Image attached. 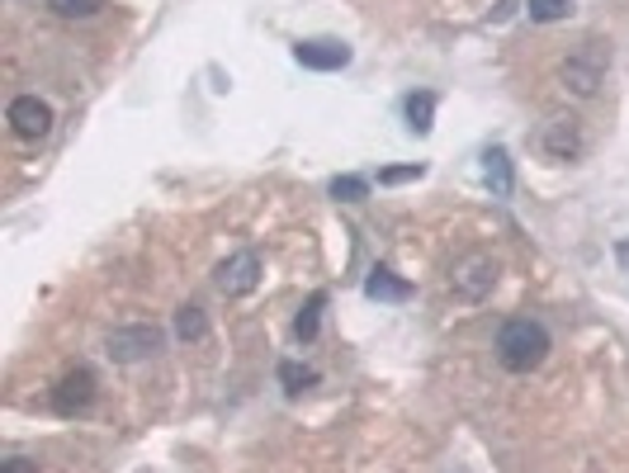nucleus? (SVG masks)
Returning a JSON list of instances; mask_svg holds the SVG:
<instances>
[{"label":"nucleus","mask_w":629,"mask_h":473,"mask_svg":"<svg viewBox=\"0 0 629 473\" xmlns=\"http://www.w3.org/2000/svg\"><path fill=\"white\" fill-rule=\"evenodd\" d=\"M5 473H34V464H29V459H10Z\"/></svg>","instance_id":"obj_20"},{"label":"nucleus","mask_w":629,"mask_h":473,"mask_svg":"<svg viewBox=\"0 0 629 473\" xmlns=\"http://www.w3.org/2000/svg\"><path fill=\"white\" fill-rule=\"evenodd\" d=\"M294 62L308 72H341L350 67V48L341 38H304V43H294Z\"/></svg>","instance_id":"obj_7"},{"label":"nucleus","mask_w":629,"mask_h":473,"mask_svg":"<svg viewBox=\"0 0 629 473\" xmlns=\"http://www.w3.org/2000/svg\"><path fill=\"white\" fill-rule=\"evenodd\" d=\"M450 284H454V294H460V298H483V294H492V284H497V260H492L488 252H474V256L454 260Z\"/></svg>","instance_id":"obj_3"},{"label":"nucleus","mask_w":629,"mask_h":473,"mask_svg":"<svg viewBox=\"0 0 629 473\" xmlns=\"http://www.w3.org/2000/svg\"><path fill=\"white\" fill-rule=\"evenodd\" d=\"M540 148L554 156V162H573L587 142H582V128L578 118H549V124L540 128Z\"/></svg>","instance_id":"obj_8"},{"label":"nucleus","mask_w":629,"mask_h":473,"mask_svg":"<svg viewBox=\"0 0 629 473\" xmlns=\"http://www.w3.org/2000/svg\"><path fill=\"white\" fill-rule=\"evenodd\" d=\"M615 260H620V266L629 270V237H625V242H620V246H615Z\"/></svg>","instance_id":"obj_21"},{"label":"nucleus","mask_w":629,"mask_h":473,"mask_svg":"<svg viewBox=\"0 0 629 473\" xmlns=\"http://www.w3.org/2000/svg\"><path fill=\"white\" fill-rule=\"evenodd\" d=\"M214 284H218V294H228V298H246V294H252V289L260 284V256H256V252L228 256V260L218 266Z\"/></svg>","instance_id":"obj_4"},{"label":"nucleus","mask_w":629,"mask_h":473,"mask_svg":"<svg viewBox=\"0 0 629 473\" xmlns=\"http://www.w3.org/2000/svg\"><path fill=\"white\" fill-rule=\"evenodd\" d=\"M90 398H95V374H90V370H72L57 384V393H52V407H57L62 417H72V412H86Z\"/></svg>","instance_id":"obj_9"},{"label":"nucleus","mask_w":629,"mask_h":473,"mask_svg":"<svg viewBox=\"0 0 629 473\" xmlns=\"http://www.w3.org/2000/svg\"><path fill=\"white\" fill-rule=\"evenodd\" d=\"M544 355H549V332L540 322H530V318L502 322V332H497V360H502V370L530 374L544 365Z\"/></svg>","instance_id":"obj_1"},{"label":"nucleus","mask_w":629,"mask_h":473,"mask_svg":"<svg viewBox=\"0 0 629 473\" xmlns=\"http://www.w3.org/2000/svg\"><path fill=\"white\" fill-rule=\"evenodd\" d=\"M162 332H156V327H119V332H110V355L119 365H133V360H147V355H156L162 350Z\"/></svg>","instance_id":"obj_5"},{"label":"nucleus","mask_w":629,"mask_h":473,"mask_svg":"<svg viewBox=\"0 0 629 473\" xmlns=\"http://www.w3.org/2000/svg\"><path fill=\"white\" fill-rule=\"evenodd\" d=\"M322 308H326V294H312V298H308V308H304V312H298V322H294V336H298V341H304V346H308V341H312V336H318Z\"/></svg>","instance_id":"obj_14"},{"label":"nucleus","mask_w":629,"mask_h":473,"mask_svg":"<svg viewBox=\"0 0 629 473\" xmlns=\"http://www.w3.org/2000/svg\"><path fill=\"white\" fill-rule=\"evenodd\" d=\"M5 118H10V128H15V138L38 142V138L52 133V110L38 95H15V100H10V110H5Z\"/></svg>","instance_id":"obj_6"},{"label":"nucleus","mask_w":629,"mask_h":473,"mask_svg":"<svg viewBox=\"0 0 629 473\" xmlns=\"http://www.w3.org/2000/svg\"><path fill=\"white\" fill-rule=\"evenodd\" d=\"M606 62H611V52H601V43H582V52H573L563 62V86L573 95H596L601 76H606Z\"/></svg>","instance_id":"obj_2"},{"label":"nucleus","mask_w":629,"mask_h":473,"mask_svg":"<svg viewBox=\"0 0 629 473\" xmlns=\"http://www.w3.org/2000/svg\"><path fill=\"white\" fill-rule=\"evenodd\" d=\"M408 124H412V133H431V118H436V95L431 90H416V95H408Z\"/></svg>","instance_id":"obj_12"},{"label":"nucleus","mask_w":629,"mask_h":473,"mask_svg":"<svg viewBox=\"0 0 629 473\" xmlns=\"http://www.w3.org/2000/svg\"><path fill=\"white\" fill-rule=\"evenodd\" d=\"M326 190H332V200H341V204H360V200H370V180H364V176H336Z\"/></svg>","instance_id":"obj_15"},{"label":"nucleus","mask_w":629,"mask_h":473,"mask_svg":"<svg viewBox=\"0 0 629 473\" xmlns=\"http://www.w3.org/2000/svg\"><path fill=\"white\" fill-rule=\"evenodd\" d=\"M526 10H530L535 24H554V20L573 15V0H526Z\"/></svg>","instance_id":"obj_16"},{"label":"nucleus","mask_w":629,"mask_h":473,"mask_svg":"<svg viewBox=\"0 0 629 473\" xmlns=\"http://www.w3.org/2000/svg\"><path fill=\"white\" fill-rule=\"evenodd\" d=\"M280 384L290 388V393H304V388H312V384H318V370H308V365H294V360H284V365H280Z\"/></svg>","instance_id":"obj_18"},{"label":"nucleus","mask_w":629,"mask_h":473,"mask_svg":"<svg viewBox=\"0 0 629 473\" xmlns=\"http://www.w3.org/2000/svg\"><path fill=\"white\" fill-rule=\"evenodd\" d=\"M364 294L378 298V304H402V298L412 294V284L408 280H398L388 266H374L370 270V280H364Z\"/></svg>","instance_id":"obj_11"},{"label":"nucleus","mask_w":629,"mask_h":473,"mask_svg":"<svg viewBox=\"0 0 629 473\" xmlns=\"http://www.w3.org/2000/svg\"><path fill=\"white\" fill-rule=\"evenodd\" d=\"M483 180H488L492 200H511V190H516V176H511L506 148H488V156H483Z\"/></svg>","instance_id":"obj_10"},{"label":"nucleus","mask_w":629,"mask_h":473,"mask_svg":"<svg viewBox=\"0 0 629 473\" xmlns=\"http://www.w3.org/2000/svg\"><path fill=\"white\" fill-rule=\"evenodd\" d=\"M426 166H388L378 170V186H402V180H422Z\"/></svg>","instance_id":"obj_19"},{"label":"nucleus","mask_w":629,"mask_h":473,"mask_svg":"<svg viewBox=\"0 0 629 473\" xmlns=\"http://www.w3.org/2000/svg\"><path fill=\"white\" fill-rule=\"evenodd\" d=\"M48 10L62 20H90L104 10V0H48Z\"/></svg>","instance_id":"obj_17"},{"label":"nucleus","mask_w":629,"mask_h":473,"mask_svg":"<svg viewBox=\"0 0 629 473\" xmlns=\"http://www.w3.org/2000/svg\"><path fill=\"white\" fill-rule=\"evenodd\" d=\"M176 336H180V341H204V336H208L204 308H194V304L180 308V312H176Z\"/></svg>","instance_id":"obj_13"}]
</instances>
